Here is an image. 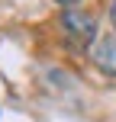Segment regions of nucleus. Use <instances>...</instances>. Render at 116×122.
<instances>
[{
	"instance_id": "nucleus-1",
	"label": "nucleus",
	"mask_w": 116,
	"mask_h": 122,
	"mask_svg": "<svg viewBox=\"0 0 116 122\" xmlns=\"http://www.w3.org/2000/svg\"><path fill=\"white\" fill-rule=\"evenodd\" d=\"M61 32L68 36V42L77 48H90L94 36H97V19L87 10H65L61 13Z\"/></svg>"
},
{
	"instance_id": "nucleus-2",
	"label": "nucleus",
	"mask_w": 116,
	"mask_h": 122,
	"mask_svg": "<svg viewBox=\"0 0 116 122\" xmlns=\"http://www.w3.org/2000/svg\"><path fill=\"white\" fill-rule=\"evenodd\" d=\"M90 58L97 61L100 71H106V74L116 77V36H100L90 45Z\"/></svg>"
},
{
	"instance_id": "nucleus-3",
	"label": "nucleus",
	"mask_w": 116,
	"mask_h": 122,
	"mask_svg": "<svg viewBox=\"0 0 116 122\" xmlns=\"http://www.w3.org/2000/svg\"><path fill=\"white\" fill-rule=\"evenodd\" d=\"M110 19H113V26H116V0H113V6H110Z\"/></svg>"
},
{
	"instance_id": "nucleus-4",
	"label": "nucleus",
	"mask_w": 116,
	"mask_h": 122,
	"mask_svg": "<svg viewBox=\"0 0 116 122\" xmlns=\"http://www.w3.org/2000/svg\"><path fill=\"white\" fill-rule=\"evenodd\" d=\"M58 3H71V0H58Z\"/></svg>"
}]
</instances>
